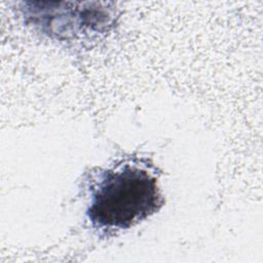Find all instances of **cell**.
Masks as SVG:
<instances>
[{
  "mask_svg": "<svg viewBox=\"0 0 263 263\" xmlns=\"http://www.w3.org/2000/svg\"><path fill=\"white\" fill-rule=\"evenodd\" d=\"M163 202L154 164L129 156L99 173L90 186L86 217L95 230L112 235L155 214Z\"/></svg>",
  "mask_w": 263,
  "mask_h": 263,
  "instance_id": "obj_1",
  "label": "cell"
}]
</instances>
